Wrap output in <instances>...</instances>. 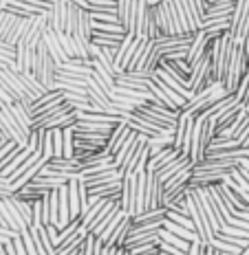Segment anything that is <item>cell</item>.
Segmentation results:
<instances>
[{
	"label": "cell",
	"mask_w": 249,
	"mask_h": 255,
	"mask_svg": "<svg viewBox=\"0 0 249 255\" xmlns=\"http://www.w3.org/2000/svg\"><path fill=\"white\" fill-rule=\"evenodd\" d=\"M38 130L42 132L40 136V152L44 158H51L55 156V145H53V130H44V128H38Z\"/></svg>",
	"instance_id": "23"
},
{
	"label": "cell",
	"mask_w": 249,
	"mask_h": 255,
	"mask_svg": "<svg viewBox=\"0 0 249 255\" xmlns=\"http://www.w3.org/2000/svg\"><path fill=\"white\" fill-rule=\"evenodd\" d=\"M126 216H128V214H126V211H124V209H121V207H119V209L115 211V216H113V218H110V220H108V225L104 227V231H102V233H99V236H97L99 240H102V242H106V240H108V238H110V233H113L115 229H117V227H119V222L124 220Z\"/></svg>",
	"instance_id": "24"
},
{
	"label": "cell",
	"mask_w": 249,
	"mask_h": 255,
	"mask_svg": "<svg viewBox=\"0 0 249 255\" xmlns=\"http://www.w3.org/2000/svg\"><path fill=\"white\" fill-rule=\"evenodd\" d=\"M49 18V29L57 33H66V22H68V0H55L51 9L46 11Z\"/></svg>",
	"instance_id": "8"
},
{
	"label": "cell",
	"mask_w": 249,
	"mask_h": 255,
	"mask_svg": "<svg viewBox=\"0 0 249 255\" xmlns=\"http://www.w3.org/2000/svg\"><path fill=\"white\" fill-rule=\"evenodd\" d=\"M159 2H163V0H148V4H159Z\"/></svg>",
	"instance_id": "33"
},
{
	"label": "cell",
	"mask_w": 249,
	"mask_h": 255,
	"mask_svg": "<svg viewBox=\"0 0 249 255\" xmlns=\"http://www.w3.org/2000/svg\"><path fill=\"white\" fill-rule=\"evenodd\" d=\"M102 249H104V242L95 233H88L84 238L82 247H79V255H102Z\"/></svg>",
	"instance_id": "22"
},
{
	"label": "cell",
	"mask_w": 249,
	"mask_h": 255,
	"mask_svg": "<svg viewBox=\"0 0 249 255\" xmlns=\"http://www.w3.org/2000/svg\"><path fill=\"white\" fill-rule=\"evenodd\" d=\"M130 9H132V0H117V20H119V24L126 29V33H128Z\"/></svg>",
	"instance_id": "27"
},
{
	"label": "cell",
	"mask_w": 249,
	"mask_h": 255,
	"mask_svg": "<svg viewBox=\"0 0 249 255\" xmlns=\"http://www.w3.org/2000/svg\"><path fill=\"white\" fill-rule=\"evenodd\" d=\"M31 154H33V150H31V147H24V150H20L18 156H15V158H13L11 163H9L7 167H2V172H0V174H2V176H11V174L15 172V169H18V167H20V165H22V163L26 161V158L31 156Z\"/></svg>",
	"instance_id": "26"
},
{
	"label": "cell",
	"mask_w": 249,
	"mask_h": 255,
	"mask_svg": "<svg viewBox=\"0 0 249 255\" xmlns=\"http://www.w3.org/2000/svg\"><path fill=\"white\" fill-rule=\"evenodd\" d=\"M159 255H161V251H159Z\"/></svg>",
	"instance_id": "36"
},
{
	"label": "cell",
	"mask_w": 249,
	"mask_h": 255,
	"mask_svg": "<svg viewBox=\"0 0 249 255\" xmlns=\"http://www.w3.org/2000/svg\"><path fill=\"white\" fill-rule=\"evenodd\" d=\"M168 207H157V209H148L144 214L132 216V225H148V222H157V220H166Z\"/></svg>",
	"instance_id": "21"
},
{
	"label": "cell",
	"mask_w": 249,
	"mask_h": 255,
	"mask_svg": "<svg viewBox=\"0 0 249 255\" xmlns=\"http://www.w3.org/2000/svg\"><path fill=\"white\" fill-rule=\"evenodd\" d=\"M44 42H46V46H49V51H51L53 60L57 62V66H60V64H64V62H68V55H66L64 46H62V42H60V33H57V31L46 29V33H44Z\"/></svg>",
	"instance_id": "14"
},
{
	"label": "cell",
	"mask_w": 249,
	"mask_h": 255,
	"mask_svg": "<svg viewBox=\"0 0 249 255\" xmlns=\"http://www.w3.org/2000/svg\"><path fill=\"white\" fill-rule=\"evenodd\" d=\"M185 203H188L190 218H192V222H194V231H197L199 238H201V244H203V247H212V240L216 238V233H214V229H212V222H210L208 214L203 211V207H201L194 189H190Z\"/></svg>",
	"instance_id": "2"
},
{
	"label": "cell",
	"mask_w": 249,
	"mask_h": 255,
	"mask_svg": "<svg viewBox=\"0 0 249 255\" xmlns=\"http://www.w3.org/2000/svg\"><path fill=\"white\" fill-rule=\"evenodd\" d=\"M188 86L190 90H192V97L199 93V90H203V88H208L210 84H214L212 82V66H210V51L205 53L201 60L194 64V66H190V79H188ZM190 97V99H192Z\"/></svg>",
	"instance_id": "6"
},
{
	"label": "cell",
	"mask_w": 249,
	"mask_h": 255,
	"mask_svg": "<svg viewBox=\"0 0 249 255\" xmlns=\"http://www.w3.org/2000/svg\"><path fill=\"white\" fill-rule=\"evenodd\" d=\"M188 167H192V158H190V154H181L179 158H174L170 165H166L163 169H159V172H155V174L159 176V180H161V183H166L168 178H172L174 174L183 172V169H188Z\"/></svg>",
	"instance_id": "15"
},
{
	"label": "cell",
	"mask_w": 249,
	"mask_h": 255,
	"mask_svg": "<svg viewBox=\"0 0 249 255\" xmlns=\"http://www.w3.org/2000/svg\"><path fill=\"white\" fill-rule=\"evenodd\" d=\"M159 249H161L163 253H168V255H188V251H183V249L174 247V244L166 242V240H161V242H159Z\"/></svg>",
	"instance_id": "30"
},
{
	"label": "cell",
	"mask_w": 249,
	"mask_h": 255,
	"mask_svg": "<svg viewBox=\"0 0 249 255\" xmlns=\"http://www.w3.org/2000/svg\"><path fill=\"white\" fill-rule=\"evenodd\" d=\"M31 236H33L35 240V247H38L40 255H55V242L51 240L49 231H46V227H31Z\"/></svg>",
	"instance_id": "13"
},
{
	"label": "cell",
	"mask_w": 249,
	"mask_h": 255,
	"mask_svg": "<svg viewBox=\"0 0 249 255\" xmlns=\"http://www.w3.org/2000/svg\"><path fill=\"white\" fill-rule=\"evenodd\" d=\"M194 121H197V117H194L192 113H185V110H181L179 121H177V128H174L172 147H177V150L183 152V154H190V147H192Z\"/></svg>",
	"instance_id": "5"
},
{
	"label": "cell",
	"mask_w": 249,
	"mask_h": 255,
	"mask_svg": "<svg viewBox=\"0 0 249 255\" xmlns=\"http://www.w3.org/2000/svg\"><path fill=\"white\" fill-rule=\"evenodd\" d=\"M33 57H35V49L18 44L15 46V62L9 64V66H11L13 71H20V73H31L33 71Z\"/></svg>",
	"instance_id": "10"
},
{
	"label": "cell",
	"mask_w": 249,
	"mask_h": 255,
	"mask_svg": "<svg viewBox=\"0 0 249 255\" xmlns=\"http://www.w3.org/2000/svg\"><path fill=\"white\" fill-rule=\"evenodd\" d=\"M9 2H11V0H0V11H2V9H7Z\"/></svg>",
	"instance_id": "32"
},
{
	"label": "cell",
	"mask_w": 249,
	"mask_h": 255,
	"mask_svg": "<svg viewBox=\"0 0 249 255\" xmlns=\"http://www.w3.org/2000/svg\"><path fill=\"white\" fill-rule=\"evenodd\" d=\"M132 229V216H126L124 220L119 222V227L110 233V238L106 240L104 244H113V247H124L126 244V238H128V233Z\"/></svg>",
	"instance_id": "18"
},
{
	"label": "cell",
	"mask_w": 249,
	"mask_h": 255,
	"mask_svg": "<svg viewBox=\"0 0 249 255\" xmlns=\"http://www.w3.org/2000/svg\"><path fill=\"white\" fill-rule=\"evenodd\" d=\"M130 132H132V128H130L128 124H126L124 119H121L119 124L113 128V132H110L108 143H106V147H104V150L115 156V154H117V150L121 147V143H124L126 139H128V134H130Z\"/></svg>",
	"instance_id": "11"
},
{
	"label": "cell",
	"mask_w": 249,
	"mask_h": 255,
	"mask_svg": "<svg viewBox=\"0 0 249 255\" xmlns=\"http://www.w3.org/2000/svg\"><path fill=\"white\" fill-rule=\"evenodd\" d=\"M130 255H159V244L157 242H141V244H132V247H126Z\"/></svg>",
	"instance_id": "25"
},
{
	"label": "cell",
	"mask_w": 249,
	"mask_h": 255,
	"mask_svg": "<svg viewBox=\"0 0 249 255\" xmlns=\"http://www.w3.org/2000/svg\"><path fill=\"white\" fill-rule=\"evenodd\" d=\"M146 198H148V169L137 172V191H135V216L146 211Z\"/></svg>",
	"instance_id": "16"
},
{
	"label": "cell",
	"mask_w": 249,
	"mask_h": 255,
	"mask_svg": "<svg viewBox=\"0 0 249 255\" xmlns=\"http://www.w3.org/2000/svg\"><path fill=\"white\" fill-rule=\"evenodd\" d=\"M46 163H49V158H44V156H40L38 158V161H35L33 163V165H31L29 169H26V172L22 174V176H20V178H15L13 180V183H11V187H13V191H18L20 187H24V185L26 183H31V180H33L35 176H38V174H40V169L42 167H44L46 165Z\"/></svg>",
	"instance_id": "19"
},
{
	"label": "cell",
	"mask_w": 249,
	"mask_h": 255,
	"mask_svg": "<svg viewBox=\"0 0 249 255\" xmlns=\"http://www.w3.org/2000/svg\"><path fill=\"white\" fill-rule=\"evenodd\" d=\"M249 73V66H247V55H245V46L238 42L236 44V51H234V57H232L230 66H227L225 71V77H223V88L227 93H236L238 84H241V79L245 77Z\"/></svg>",
	"instance_id": "3"
},
{
	"label": "cell",
	"mask_w": 249,
	"mask_h": 255,
	"mask_svg": "<svg viewBox=\"0 0 249 255\" xmlns=\"http://www.w3.org/2000/svg\"><path fill=\"white\" fill-rule=\"evenodd\" d=\"M161 35V29H159V22H157V13H155V7H148V13H146V22H144V40H157Z\"/></svg>",
	"instance_id": "20"
},
{
	"label": "cell",
	"mask_w": 249,
	"mask_h": 255,
	"mask_svg": "<svg viewBox=\"0 0 249 255\" xmlns=\"http://www.w3.org/2000/svg\"><path fill=\"white\" fill-rule=\"evenodd\" d=\"M0 126H2V130L7 132L9 139H13L20 147L29 145V136H31V132H33V130L29 132L22 124H20L18 117L13 115V110H11V106H9V104H4L2 108H0Z\"/></svg>",
	"instance_id": "4"
},
{
	"label": "cell",
	"mask_w": 249,
	"mask_h": 255,
	"mask_svg": "<svg viewBox=\"0 0 249 255\" xmlns=\"http://www.w3.org/2000/svg\"><path fill=\"white\" fill-rule=\"evenodd\" d=\"M181 154H183V152H179L177 147L168 145V147H163V150L159 152V154H155V156H150V161H148L146 169H148V172H159V169H163L166 165H170L174 158H179Z\"/></svg>",
	"instance_id": "12"
},
{
	"label": "cell",
	"mask_w": 249,
	"mask_h": 255,
	"mask_svg": "<svg viewBox=\"0 0 249 255\" xmlns=\"http://www.w3.org/2000/svg\"><path fill=\"white\" fill-rule=\"evenodd\" d=\"M15 147H18V143H15V141H7L2 147H0V165H2V161L15 150Z\"/></svg>",
	"instance_id": "31"
},
{
	"label": "cell",
	"mask_w": 249,
	"mask_h": 255,
	"mask_svg": "<svg viewBox=\"0 0 249 255\" xmlns=\"http://www.w3.org/2000/svg\"><path fill=\"white\" fill-rule=\"evenodd\" d=\"M0 255H7V251H4V247H2V249H0Z\"/></svg>",
	"instance_id": "34"
},
{
	"label": "cell",
	"mask_w": 249,
	"mask_h": 255,
	"mask_svg": "<svg viewBox=\"0 0 249 255\" xmlns=\"http://www.w3.org/2000/svg\"><path fill=\"white\" fill-rule=\"evenodd\" d=\"M159 236H161V240L170 242V244H174V247L183 249V251H188V247H190V242H188V240H183L181 236H177V233H172L170 229H166V227H161V231H159Z\"/></svg>",
	"instance_id": "28"
},
{
	"label": "cell",
	"mask_w": 249,
	"mask_h": 255,
	"mask_svg": "<svg viewBox=\"0 0 249 255\" xmlns=\"http://www.w3.org/2000/svg\"><path fill=\"white\" fill-rule=\"evenodd\" d=\"M2 247H4V244H2V242H0V249H2Z\"/></svg>",
	"instance_id": "35"
},
{
	"label": "cell",
	"mask_w": 249,
	"mask_h": 255,
	"mask_svg": "<svg viewBox=\"0 0 249 255\" xmlns=\"http://www.w3.org/2000/svg\"><path fill=\"white\" fill-rule=\"evenodd\" d=\"M75 121H77V115H75V110H71V113H60V115L51 117V119L40 121V124L33 126V130L35 128H44V130H53V128H68V126L75 124Z\"/></svg>",
	"instance_id": "17"
},
{
	"label": "cell",
	"mask_w": 249,
	"mask_h": 255,
	"mask_svg": "<svg viewBox=\"0 0 249 255\" xmlns=\"http://www.w3.org/2000/svg\"><path fill=\"white\" fill-rule=\"evenodd\" d=\"M35 79L44 86L46 90H55L57 88V62L53 60L49 46H46L44 38L35 49V57H33V71Z\"/></svg>",
	"instance_id": "1"
},
{
	"label": "cell",
	"mask_w": 249,
	"mask_h": 255,
	"mask_svg": "<svg viewBox=\"0 0 249 255\" xmlns=\"http://www.w3.org/2000/svg\"><path fill=\"white\" fill-rule=\"evenodd\" d=\"M22 240H24L26 253H29V255H40V251H38V247H35V240H33V236H31V229H26V231H22Z\"/></svg>",
	"instance_id": "29"
},
{
	"label": "cell",
	"mask_w": 249,
	"mask_h": 255,
	"mask_svg": "<svg viewBox=\"0 0 249 255\" xmlns=\"http://www.w3.org/2000/svg\"><path fill=\"white\" fill-rule=\"evenodd\" d=\"M135 191H137V172L126 174V176L121 178L119 205L128 216H135Z\"/></svg>",
	"instance_id": "7"
},
{
	"label": "cell",
	"mask_w": 249,
	"mask_h": 255,
	"mask_svg": "<svg viewBox=\"0 0 249 255\" xmlns=\"http://www.w3.org/2000/svg\"><path fill=\"white\" fill-rule=\"evenodd\" d=\"M247 13H249V0H236L234 11H232V18H230V33L241 44H243V26H245Z\"/></svg>",
	"instance_id": "9"
}]
</instances>
